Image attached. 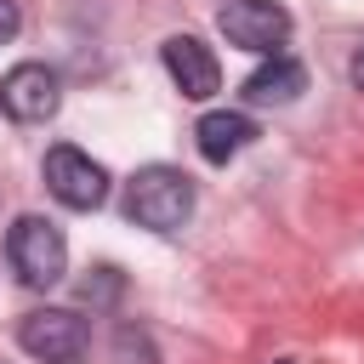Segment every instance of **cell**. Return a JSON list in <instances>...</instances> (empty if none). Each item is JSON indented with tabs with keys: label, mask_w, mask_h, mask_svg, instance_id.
Masks as SVG:
<instances>
[{
	"label": "cell",
	"mask_w": 364,
	"mask_h": 364,
	"mask_svg": "<svg viewBox=\"0 0 364 364\" xmlns=\"http://www.w3.org/2000/svg\"><path fill=\"white\" fill-rule=\"evenodd\" d=\"M119 290H125L119 267H91V279H80V301H85V307H114Z\"/></svg>",
	"instance_id": "30bf717a"
},
{
	"label": "cell",
	"mask_w": 364,
	"mask_h": 364,
	"mask_svg": "<svg viewBox=\"0 0 364 364\" xmlns=\"http://www.w3.org/2000/svg\"><path fill=\"white\" fill-rule=\"evenodd\" d=\"M17 341H23V353L40 358V364H74V358L85 353L91 330H85V318H80L74 307H34V313H23Z\"/></svg>",
	"instance_id": "277c9868"
},
{
	"label": "cell",
	"mask_w": 364,
	"mask_h": 364,
	"mask_svg": "<svg viewBox=\"0 0 364 364\" xmlns=\"http://www.w3.org/2000/svg\"><path fill=\"white\" fill-rule=\"evenodd\" d=\"M216 28L228 34V46L256 51V57H279V46L290 40V11L279 0H222Z\"/></svg>",
	"instance_id": "3957f363"
},
{
	"label": "cell",
	"mask_w": 364,
	"mask_h": 364,
	"mask_svg": "<svg viewBox=\"0 0 364 364\" xmlns=\"http://www.w3.org/2000/svg\"><path fill=\"white\" fill-rule=\"evenodd\" d=\"M239 91H245V102H256V108H284V102H296V97L307 91V68L279 51V57H267Z\"/></svg>",
	"instance_id": "9c48e42d"
},
{
	"label": "cell",
	"mask_w": 364,
	"mask_h": 364,
	"mask_svg": "<svg viewBox=\"0 0 364 364\" xmlns=\"http://www.w3.org/2000/svg\"><path fill=\"white\" fill-rule=\"evenodd\" d=\"M159 57H165V74L176 80L182 97L205 102V97L222 91V63H216V51H210L199 34H171V40L159 46Z\"/></svg>",
	"instance_id": "52a82bcc"
},
{
	"label": "cell",
	"mask_w": 364,
	"mask_h": 364,
	"mask_svg": "<svg viewBox=\"0 0 364 364\" xmlns=\"http://www.w3.org/2000/svg\"><path fill=\"white\" fill-rule=\"evenodd\" d=\"M193 142H199V154H205L210 165H228L233 154H245V148L256 142V119L239 114V108H216V114H205V119L193 125Z\"/></svg>",
	"instance_id": "ba28073f"
},
{
	"label": "cell",
	"mask_w": 364,
	"mask_h": 364,
	"mask_svg": "<svg viewBox=\"0 0 364 364\" xmlns=\"http://www.w3.org/2000/svg\"><path fill=\"white\" fill-rule=\"evenodd\" d=\"M57 102H63V85H57V74H51L46 63H17V68L0 80V108H6L17 125L51 119Z\"/></svg>",
	"instance_id": "8992f818"
},
{
	"label": "cell",
	"mask_w": 364,
	"mask_h": 364,
	"mask_svg": "<svg viewBox=\"0 0 364 364\" xmlns=\"http://www.w3.org/2000/svg\"><path fill=\"white\" fill-rule=\"evenodd\" d=\"M353 85H358V91H364V51H358V57H353Z\"/></svg>",
	"instance_id": "7c38bea8"
},
{
	"label": "cell",
	"mask_w": 364,
	"mask_h": 364,
	"mask_svg": "<svg viewBox=\"0 0 364 364\" xmlns=\"http://www.w3.org/2000/svg\"><path fill=\"white\" fill-rule=\"evenodd\" d=\"M17 28H23L17 0H0V46H11V40H17Z\"/></svg>",
	"instance_id": "8fae6325"
},
{
	"label": "cell",
	"mask_w": 364,
	"mask_h": 364,
	"mask_svg": "<svg viewBox=\"0 0 364 364\" xmlns=\"http://www.w3.org/2000/svg\"><path fill=\"white\" fill-rule=\"evenodd\" d=\"M6 262L28 290H51L68 273V239L46 216H17L11 233H6Z\"/></svg>",
	"instance_id": "7a4b0ae2"
},
{
	"label": "cell",
	"mask_w": 364,
	"mask_h": 364,
	"mask_svg": "<svg viewBox=\"0 0 364 364\" xmlns=\"http://www.w3.org/2000/svg\"><path fill=\"white\" fill-rule=\"evenodd\" d=\"M125 216L148 233H176L193 216V176L176 165H142L125 188Z\"/></svg>",
	"instance_id": "6da1fadb"
},
{
	"label": "cell",
	"mask_w": 364,
	"mask_h": 364,
	"mask_svg": "<svg viewBox=\"0 0 364 364\" xmlns=\"http://www.w3.org/2000/svg\"><path fill=\"white\" fill-rule=\"evenodd\" d=\"M46 188H51V199L68 205V210H97V205L108 199V171H102L91 154L57 142V148L46 154Z\"/></svg>",
	"instance_id": "5b68a950"
}]
</instances>
